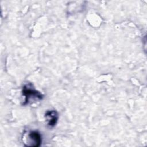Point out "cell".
<instances>
[{
  "mask_svg": "<svg viewBox=\"0 0 147 147\" xmlns=\"http://www.w3.org/2000/svg\"><path fill=\"white\" fill-rule=\"evenodd\" d=\"M45 118L48 126L52 127L56 125L59 118V115L56 110H48L45 114Z\"/></svg>",
  "mask_w": 147,
  "mask_h": 147,
  "instance_id": "3",
  "label": "cell"
},
{
  "mask_svg": "<svg viewBox=\"0 0 147 147\" xmlns=\"http://www.w3.org/2000/svg\"><path fill=\"white\" fill-rule=\"evenodd\" d=\"M42 142L41 136L39 132L37 131H31L29 132L27 138H26V144L25 146H34L38 147L40 146Z\"/></svg>",
  "mask_w": 147,
  "mask_h": 147,
  "instance_id": "2",
  "label": "cell"
},
{
  "mask_svg": "<svg viewBox=\"0 0 147 147\" xmlns=\"http://www.w3.org/2000/svg\"><path fill=\"white\" fill-rule=\"evenodd\" d=\"M22 95L25 97L24 105L29 104L30 102L41 100L43 99V95L39 91L36 90L31 84H27L22 88Z\"/></svg>",
  "mask_w": 147,
  "mask_h": 147,
  "instance_id": "1",
  "label": "cell"
}]
</instances>
